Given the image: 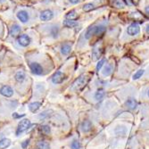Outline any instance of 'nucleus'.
Segmentation results:
<instances>
[{"label": "nucleus", "instance_id": "obj_1", "mask_svg": "<svg viewBox=\"0 0 149 149\" xmlns=\"http://www.w3.org/2000/svg\"><path fill=\"white\" fill-rule=\"evenodd\" d=\"M30 126H31V122H30V120H28V119H23V120H22L21 122H19V124H18L17 130H16V135L19 136L21 133L26 131V130L30 128Z\"/></svg>", "mask_w": 149, "mask_h": 149}, {"label": "nucleus", "instance_id": "obj_2", "mask_svg": "<svg viewBox=\"0 0 149 149\" xmlns=\"http://www.w3.org/2000/svg\"><path fill=\"white\" fill-rule=\"evenodd\" d=\"M17 42L21 46H23V48H26L28 46L31 42V39L29 35L27 34H22V35H20L19 37L17 38Z\"/></svg>", "mask_w": 149, "mask_h": 149}, {"label": "nucleus", "instance_id": "obj_3", "mask_svg": "<svg viewBox=\"0 0 149 149\" xmlns=\"http://www.w3.org/2000/svg\"><path fill=\"white\" fill-rule=\"evenodd\" d=\"M30 68H31V72L33 74H35V75H41V74L43 73V68L39 63H36V62L31 63Z\"/></svg>", "mask_w": 149, "mask_h": 149}, {"label": "nucleus", "instance_id": "obj_4", "mask_svg": "<svg viewBox=\"0 0 149 149\" xmlns=\"http://www.w3.org/2000/svg\"><path fill=\"white\" fill-rule=\"evenodd\" d=\"M85 83H86V77L82 75V76L79 77L75 81L73 82V84L71 86V89L72 90H78L84 86Z\"/></svg>", "mask_w": 149, "mask_h": 149}, {"label": "nucleus", "instance_id": "obj_5", "mask_svg": "<svg viewBox=\"0 0 149 149\" xmlns=\"http://www.w3.org/2000/svg\"><path fill=\"white\" fill-rule=\"evenodd\" d=\"M65 80V75L62 71H56L52 76V82L54 84H61Z\"/></svg>", "mask_w": 149, "mask_h": 149}, {"label": "nucleus", "instance_id": "obj_6", "mask_svg": "<svg viewBox=\"0 0 149 149\" xmlns=\"http://www.w3.org/2000/svg\"><path fill=\"white\" fill-rule=\"evenodd\" d=\"M140 31V28H139V25L137 23H132L130 24L129 27H128V30H127V32L129 35L130 36H135V35H137Z\"/></svg>", "mask_w": 149, "mask_h": 149}, {"label": "nucleus", "instance_id": "obj_7", "mask_svg": "<svg viewBox=\"0 0 149 149\" xmlns=\"http://www.w3.org/2000/svg\"><path fill=\"white\" fill-rule=\"evenodd\" d=\"M54 17V13L51 11V10H44L41 12L40 14V20L43 21V22H48V21H50L51 19H53Z\"/></svg>", "mask_w": 149, "mask_h": 149}, {"label": "nucleus", "instance_id": "obj_8", "mask_svg": "<svg viewBox=\"0 0 149 149\" xmlns=\"http://www.w3.org/2000/svg\"><path fill=\"white\" fill-rule=\"evenodd\" d=\"M0 94L5 97H11L14 95V89L10 86H3L0 89Z\"/></svg>", "mask_w": 149, "mask_h": 149}, {"label": "nucleus", "instance_id": "obj_9", "mask_svg": "<svg viewBox=\"0 0 149 149\" xmlns=\"http://www.w3.org/2000/svg\"><path fill=\"white\" fill-rule=\"evenodd\" d=\"M16 16L21 22L26 23L29 21V14H28L25 10H21L16 14Z\"/></svg>", "mask_w": 149, "mask_h": 149}, {"label": "nucleus", "instance_id": "obj_10", "mask_svg": "<svg viewBox=\"0 0 149 149\" xmlns=\"http://www.w3.org/2000/svg\"><path fill=\"white\" fill-rule=\"evenodd\" d=\"M92 122H90V120H83V122H81L80 124V128H81V130L83 132H89L90 130L92 129Z\"/></svg>", "mask_w": 149, "mask_h": 149}, {"label": "nucleus", "instance_id": "obj_11", "mask_svg": "<svg viewBox=\"0 0 149 149\" xmlns=\"http://www.w3.org/2000/svg\"><path fill=\"white\" fill-rule=\"evenodd\" d=\"M126 105L130 110H135L137 108V102L134 98L130 97L126 101Z\"/></svg>", "mask_w": 149, "mask_h": 149}, {"label": "nucleus", "instance_id": "obj_12", "mask_svg": "<svg viewBox=\"0 0 149 149\" xmlns=\"http://www.w3.org/2000/svg\"><path fill=\"white\" fill-rule=\"evenodd\" d=\"M15 80L17 82H23V80H25L26 78V74H25V71H18L16 73H15Z\"/></svg>", "mask_w": 149, "mask_h": 149}, {"label": "nucleus", "instance_id": "obj_13", "mask_svg": "<svg viewBox=\"0 0 149 149\" xmlns=\"http://www.w3.org/2000/svg\"><path fill=\"white\" fill-rule=\"evenodd\" d=\"M21 32V26L18 24H14L10 29V35L12 37H15Z\"/></svg>", "mask_w": 149, "mask_h": 149}, {"label": "nucleus", "instance_id": "obj_14", "mask_svg": "<svg viewBox=\"0 0 149 149\" xmlns=\"http://www.w3.org/2000/svg\"><path fill=\"white\" fill-rule=\"evenodd\" d=\"M37 149H50V145L48 141L40 140L36 145Z\"/></svg>", "mask_w": 149, "mask_h": 149}, {"label": "nucleus", "instance_id": "obj_15", "mask_svg": "<svg viewBox=\"0 0 149 149\" xmlns=\"http://www.w3.org/2000/svg\"><path fill=\"white\" fill-rule=\"evenodd\" d=\"M41 107V103L40 102H33V103L29 105V109L31 113H36L39 108Z\"/></svg>", "mask_w": 149, "mask_h": 149}, {"label": "nucleus", "instance_id": "obj_16", "mask_svg": "<svg viewBox=\"0 0 149 149\" xmlns=\"http://www.w3.org/2000/svg\"><path fill=\"white\" fill-rule=\"evenodd\" d=\"M96 29H97V26H93V27L88 28V30L87 31V32L85 34V38L87 39H89L92 36L96 35Z\"/></svg>", "mask_w": 149, "mask_h": 149}, {"label": "nucleus", "instance_id": "obj_17", "mask_svg": "<svg viewBox=\"0 0 149 149\" xmlns=\"http://www.w3.org/2000/svg\"><path fill=\"white\" fill-rule=\"evenodd\" d=\"M102 49L99 48H95L94 49H93L92 51V55H93V59L94 60H97L101 57L102 55Z\"/></svg>", "mask_w": 149, "mask_h": 149}, {"label": "nucleus", "instance_id": "obj_18", "mask_svg": "<svg viewBox=\"0 0 149 149\" xmlns=\"http://www.w3.org/2000/svg\"><path fill=\"white\" fill-rule=\"evenodd\" d=\"M11 145V140L9 138H3L0 141V149H5Z\"/></svg>", "mask_w": 149, "mask_h": 149}, {"label": "nucleus", "instance_id": "obj_19", "mask_svg": "<svg viewBox=\"0 0 149 149\" xmlns=\"http://www.w3.org/2000/svg\"><path fill=\"white\" fill-rule=\"evenodd\" d=\"M71 49V48L70 45H68V44H64V45L62 46V48H61V53H62V54H63V55H67V54H70Z\"/></svg>", "mask_w": 149, "mask_h": 149}, {"label": "nucleus", "instance_id": "obj_20", "mask_svg": "<svg viewBox=\"0 0 149 149\" xmlns=\"http://www.w3.org/2000/svg\"><path fill=\"white\" fill-rule=\"evenodd\" d=\"M63 25L67 28H73L78 25V22H75V20H65L63 21Z\"/></svg>", "mask_w": 149, "mask_h": 149}, {"label": "nucleus", "instance_id": "obj_21", "mask_svg": "<svg viewBox=\"0 0 149 149\" xmlns=\"http://www.w3.org/2000/svg\"><path fill=\"white\" fill-rule=\"evenodd\" d=\"M77 18H78V14H77V13L74 11V10L70 11L66 14V19L67 20H76Z\"/></svg>", "mask_w": 149, "mask_h": 149}, {"label": "nucleus", "instance_id": "obj_22", "mask_svg": "<svg viewBox=\"0 0 149 149\" xmlns=\"http://www.w3.org/2000/svg\"><path fill=\"white\" fill-rule=\"evenodd\" d=\"M105 91L103 89H98L95 93V99L99 101V100H101L102 98L105 97Z\"/></svg>", "mask_w": 149, "mask_h": 149}, {"label": "nucleus", "instance_id": "obj_23", "mask_svg": "<svg viewBox=\"0 0 149 149\" xmlns=\"http://www.w3.org/2000/svg\"><path fill=\"white\" fill-rule=\"evenodd\" d=\"M106 31V28L105 26H97L96 29V35L97 36H102Z\"/></svg>", "mask_w": 149, "mask_h": 149}, {"label": "nucleus", "instance_id": "obj_24", "mask_svg": "<svg viewBox=\"0 0 149 149\" xmlns=\"http://www.w3.org/2000/svg\"><path fill=\"white\" fill-rule=\"evenodd\" d=\"M82 9H83V10H84L85 12H90V11H92V10H94V9H95V6H94V5H93V4L88 3V4H85L84 5H83Z\"/></svg>", "mask_w": 149, "mask_h": 149}, {"label": "nucleus", "instance_id": "obj_25", "mask_svg": "<svg viewBox=\"0 0 149 149\" xmlns=\"http://www.w3.org/2000/svg\"><path fill=\"white\" fill-rule=\"evenodd\" d=\"M40 130L44 134H49L50 131H51V129H50V127L48 125H43V126H41Z\"/></svg>", "mask_w": 149, "mask_h": 149}, {"label": "nucleus", "instance_id": "obj_26", "mask_svg": "<svg viewBox=\"0 0 149 149\" xmlns=\"http://www.w3.org/2000/svg\"><path fill=\"white\" fill-rule=\"evenodd\" d=\"M144 72H145L144 70H138V71L134 74V75H133V80H138L139 78H141L142 75L144 74Z\"/></svg>", "mask_w": 149, "mask_h": 149}, {"label": "nucleus", "instance_id": "obj_27", "mask_svg": "<svg viewBox=\"0 0 149 149\" xmlns=\"http://www.w3.org/2000/svg\"><path fill=\"white\" fill-rule=\"evenodd\" d=\"M111 73H112V67L110 66V65H106L104 69V71H103V74L105 76H109Z\"/></svg>", "mask_w": 149, "mask_h": 149}, {"label": "nucleus", "instance_id": "obj_28", "mask_svg": "<svg viewBox=\"0 0 149 149\" xmlns=\"http://www.w3.org/2000/svg\"><path fill=\"white\" fill-rule=\"evenodd\" d=\"M71 149H80V144L78 140H73L71 144Z\"/></svg>", "mask_w": 149, "mask_h": 149}, {"label": "nucleus", "instance_id": "obj_29", "mask_svg": "<svg viewBox=\"0 0 149 149\" xmlns=\"http://www.w3.org/2000/svg\"><path fill=\"white\" fill-rule=\"evenodd\" d=\"M105 63V59H102L101 61L98 62V63L97 64V71H100L102 66L104 65V63Z\"/></svg>", "mask_w": 149, "mask_h": 149}, {"label": "nucleus", "instance_id": "obj_30", "mask_svg": "<svg viewBox=\"0 0 149 149\" xmlns=\"http://www.w3.org/2000/svg\"><path fill=\"white\" fill-rule=\"evenodd\" d=\"M30 144V139H26V140H24L22 143V147L23 149H26L28 147V146H29Z\"/></svg>", "mask_w": 149, "mask_h": 149}, {"label": "nucleus", "instance_id": "obj_31", "mask_svg": "<svg viewBox=\"0 0 149 149\" xmlns=\"http://www.w3.org/2000/svg\"><path fill=\"white\" fill-rule=\"evenodd\" d=\"M23 116H24V114H17V113H14L13 114L14 118H21V117H23Z\"/></svg>", "mask_w": 149, "mask_h": 149}, {"label": "nucleus", "instance_id": "obj_32", "mask_svg": "<svg viewBox=\"0 0 149 149\" xmlns=\"http://www.w3.org/2000/svg\"><path fill=\"white\" fill-rule=\"evenodd\" d=\"M69 1L71 3V4H78L80 0H69Z\"/></svg>", "mask_w": 149, "mask_h": 149}, {"label": "nucleus", "instance_id": "obj_33", "mask_svg": "<svg viewBox=\"0 0 149 149\" xmlns=\"http://www.w3.org/2000/svg\"><path fill=\"white\" fill-rule=\"evenodd\" d=\"M145 11H146V13L149 15V6H146V9H145Z\"/></svg>", "mask_w": 149, "mask_h": 149}, {"label": "nucleus", "instance_id": "obj_34", "mask_svg": "<svg viewBox=\"0 0 149 149\" xmlns=\"http://www.w3.org/2000/svg\"><path fill=\"white\" fill-rule=\"evenodd\" d=\"M146 33L147 34H149V24L146 26Z\"/></svg>", "mask_w": 149, "mask_h": 149}, {"label": "nucleus", "instance_id": "obj_35", "mask_svg": "<svg viewBox=\"0 0 149 149\" xmlns=\"http://www.w3.org/2000/svg\"><path fill=\"white\" fill-rule=\"evenodd\" d=\"M0 1H1V2H4V1H5V0H0Z\"/></svg>", "mask_w": 149, "mask_h": 149}, {"label": "nucleus", "instance_id": "obj_36", "mask_svg": "<svg viewBox=\"0 0 149 149\" xmlns=\"http://www.w3.org/2000/svg\"><path fill=\"white\" fill-rule=\"evenodd\" d=\"M147 95H148V97H149V90H148V93H147Z\"/></svg>", "mask_w": 149, "mask_h": 149}]
</instances>
